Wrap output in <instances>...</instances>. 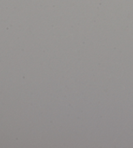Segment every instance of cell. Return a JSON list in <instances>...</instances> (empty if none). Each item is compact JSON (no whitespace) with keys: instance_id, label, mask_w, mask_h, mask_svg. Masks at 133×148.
<instances>
[]
</instances>
